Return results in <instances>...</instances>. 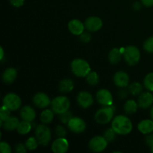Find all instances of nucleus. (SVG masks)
Here are the masks:
<instances>
[{
    "instance_id": "nucleus-37",
    "label": "nucleus",
    "mask_w": 153,
    "mask_h": 153,
    "mask_svg": "<svg viewBox=\"0 0 153 153\" xmlns=\"http://www.w3.org/2000/svg\"><path fill=\"white\" fill-rule=\"evenodd\" d=\"M27 147L25 145L22 144V143H19L15 146V151L16 153H25L26 152Z\"/></svg>"
},
{
    "instance_id": "nucleus-29",
    "label": "nucleus",
    "mask_w": 153,
    "mask_h": 153,
    "mask_svg": "<svg viewBox=\"0 0 153 153\" xmlns=\"http://www.w3.org/2000/svg\"><path fill=\"white\" fill-rule=\"evenodd\" d=\"M143 85L147 90L153 91V73L146 75L143 80Z\"/></svg>"
},
{
    "instance_id": "nucleus-17",
    "label": "nucleus",
    "mask_w": 153,
    "mask_h": 153,
    "mask_svg": "<svg viewBox=\"0 0 153 153\" xmlns=\"http://www.w3.org/2000/svg\"><path fill=\"white\" fill-rule=\"evenodd\" d=\"M153 103V96L150 93H143L139 96L138 105L141 108L146 109L150 107Z\"/></svg>"
},
{
    "instance_id": "nucleus-18",
    "label": "nucleus",
    "mask_w": 153,
    "mask_h": 153,
    "mask_svg": "<svg viewBox=\"0 0 153 153\" xmlns=\"http://www.w3.org/2000/svg\"><path fill=\"white\" fill-rule=\"evenodd\" d=\"M20 117L22 120L28 121V122H32L36 117L35 111L30 106H24L20 111Z\"/></svg>"
},
{
    "instance_id": "nucleus-35",
    "label": "nucleus",
    "mask_w": 153,
    "mask_h": 153,
    "mask_svg": "<svg viewBox=\"0 0 153 153\" xmlns=\"http://www.w3.org/2000/svg\"><path fill=\"white\" fill-rule=\"evenodd\" d=\"M55 134L58 137H64L67 134V131L64 126L59 125L55 128Z\"/></svg>"
},
{
    "instance_id": "nucleus-14",
    "label": "nucleus",
    "mask_w": 153,
    "mask_h": 153,
    "mask_svg": "<svg viewBox=\"0 0 153 153\" xmlns=\"http://www.w3.org/2000/svg\"><path fill=\"white\" fill-rule=\"evenodd\" d=\"M33 103L40 108H44L51 104L49 97L44 93H38L34 95L33 98Z\"/></svg>"
},
{
    "instance_id": "nucleus-8",
    "label": "nucleus",
    "mask_w": 153,
    "mask_h": 153,
    "mask_svg": "<svg viewBox=\"0 0 153 153\" xmlns=\"http://www.w3.org/2000/svg\"><path fill=\"white\" fill-rule=\"evenodd\" d=\"M108 140L102 136L94 137L89 142V148L91 150L95 152H102L105 149L108 145Z\"/></svg>"
},
{
    "instance_id": "nucleus-40",
    "label": "nucleus",
    "mask_w": 153,
    "mask_h": 153,
    "mask_svg": "<svg viewBox=\"0 0 153 153\" xmlns=\"http://www.w3.org/2000/svg\"><path fill=\"white\" fill-rule=\"evenodd\" d=\"M146 142L151 147L153 146V134H149L146 137Z\"/></svg>"
},
{
    "instance_id": "nucleus-3",
    "label": "nucleus",
    "mask_w": 153,
    "mask_h": 153,
    "mask_svg": "<svg viewBox=\"0 0 153 153\" xmlns=\"http://www.w3.org/2000/svg\"><path fill=\"white\" fill-rule=\"evenodd\" d=\"M70 102L67 97L64 96L57 97L51 102V107L54 113L61 114L67 111L70 108Z\"/></svg>"
},
{
    "instance_id": "nucleus-25",
    "label": "nucleus",
    "mask_w": 153,
    "mask_h": 153,
    "mask_svg": "<svg viewBox=\"0 0 153 153\" xmlns=\"http://www.w3.org/2000/svg\"><path fill=\"white\" fill-rule=\"evenodd\" d=\"M54 118V111L52 110L43 111L40 114V121L44 124L50 123Z\"/></svg>"
},
{
    "instance_id": "nucleus-34",
    "label": "nucleus",
    "mask_w": 153,
    "mask_h": 153,
    "mask_svg": "<svg viewBox=\"0 0 153 153\" xmlns=\"http://www.w3.org/2000/svg\"><path fill=\"white\" fill-rule=\"evenodd\" d=\"M115 134H116V132L114 131L113 128H108V129L106 130L105 132L104 137H105V139L108 142L112 141V140L115 138Z\"/></svg>"
},
{
    "instance_id": "nucleus-36",
    "label": "nucleus",
    "mask_w": 153,
    "mask_h": 153,
    "mask_svg": "<svg viewBox=\"0 0 153 153\" xmlns=\"http://www.w3.org/2000/svg\"><path fill=\"white\" fill-rule=\"evenodd\" d=\"M0 151L1 153H10L11 152V148L7 143L1 142L0 143Z\"/></svg>"
},
{
    "instance_id": "nucleus-26",
    "label": "nucleus",
    "mask_w": 153,
    "mask_h": 153,
    "mask_svg": "<svg viewBox=\"0 0 153 153\" xmlns=\"http://www.w3.org/2000/svg\"><path fill=\"white\" fill-rule=\"evenodd\" d=\"M31 125L30 123V122L28 121L23 120L22 122L19 123V126H18L17 130L18 133H19L20 134H26L31 131Z\"/></svg>"
},
{
    "instance_id": "nucleus-15",
    "label": "nucleus",
    "mask_w": 153,
    "mask_h": 153,
    "mask_svg": "<svg viewBox=\"0 0 153 153\" xmlns=\"http://www.w3.org/2000/svg\"><path fill=\"white\" fill-rule=\"evenodd\" d=\"M114 82L119 88H125L129 83V77L126 72L118 71L114 76Z\"/></svg>"
},
{
    "instance_id": "nucleus-7",
    "label": "nucleus",
    "mask_w": 153,
    "mask_h": 153,
    "mask_svg": "<svg viewBox=\"0 0 153 153\" xmlns=\"http://www.w3.org/2000/svg\"><path fill=\"white\" fill-rule=\"evenodd\" d=\"M20 97L16 94L10 93L5 95L3 98V105L10 111H16L21 105Z\"/></svg>"
},
{
    "instance_id": "nucleus-31",
    "label": "nucleus",
    "mask_w": 153,
    "mask_h": 153,
    "mask_svg": "<svg viewBox=\"0 0 153 153\" xmlns=\"http://www.w3.org/2000/svg\"><path fill=\"white\" fill-rule=\"evenodd\" d=\"M10 117V110H9L7 108H6L5 106L3 105L1 108V110H0V120H1V126H2V123L4 121H5L6 120L8 119Z\"/></svg>"
},
{
    "instance_id": "nucleus-21",
    "label": "nucleus",
    "mask_w": 153,
    "mask_h": 153,
    "mask_svg": "<svg viewBox=\"0 0 153 153\" xmlns=\"http://www.w3.org/2000/svg\"><path fill=\"white\" fill-rule=\"evenodd\" d=\"M19 124V121L18 118L15 117H10L8 119L4 121L2 123V127L4 129L7 130V131H13V130L16 129Z\"/></svg>"
},
{
    "instance_id": "nucleus-32",
    "label": "nucleus",
    "mask_w": 153,
    "mask_h": 153,
    "mask_svg": "<svg viewBox=\"0 0 153 153\" xmlns=\"http://www.w3.org/2000/svg\"><path fill=\"white\" fill-rule=\"evenodd\" d=\"M143 49L149 53H153V37L148 38L143 43Z\"/></svg>"
},
{
    "instance_id": "nucleus-16",
    "label": "nucleus",
    "mask_w": 153,
    "mask_h": 153,
    "mask_svg": "<svg viewBox=\"0 0 153 153\" xmlns=\"http://www.w3.org/2000/svg\"><path fill=\"white\" fill-rule=\"evenodd\" d=\"M85 26L79 19H72L68 23V28L74 35H81L84 32Z\"/></svg>"
},
{
    "instance_id": "nucleus-6",
    "label": "nucleus",
    "mask_w": 153,
    "mask_h": 153,
    "mask_svg": "<svg viewBox=\"0 0 153 153\" xmlns=\"http://www.w3.org/2000/svg\"><path fill=\"white\" fill-rule=\"evenodd\" d=\"M35 136L39 144L46 146L52 138L50 129L44 123L38 125L35 129Z\"/></svg>"
},
{
    "instance_id": "nucleus-42",
    "label": "nucleus",
    "mask_w": 153,
    "mask_h": 153,
    "mask_svg": "<svg viewBox=\"0 0 153 153\" xmlns=\"http://www.w3.org/2000/svg\"><path fill=\"white\" fill-rule=\"evenodd\" d=\"M0 52H1V56H0V59H3V57H4V50H3V48L0 47Z\"/></svg>"
},
{
    "instance_id": "nucleus-43",
    "label": "nucleus",
    "mask_w": 153,
    "mask_h": 153,
    "mask_svg": "<svg viewBox=\"0 0 153 153\" xmlns=\"http://www.w3.org/2000/svg\"><path fill=\"white\" fill-rule=\"evenodd\" d=\"M150 117H151V119L153 120V106L152 107V108H151L150 110Z\"/></svg>"
},
{
    "instance_id": "nucleus-2",
    "label": "nucleus",
    "mask_w": 153,
    "mask_h": 153,
    "mask_svg": "<svg viewBox=\"0 0 153 153\" xmlns=\"http://www.w3.org/2000/svg\"><path fill=\"white\" fill-rule=\"evenodd\" d=\"M71 70L73 74L78 77H86L91 72V67L84 59L76 58L72 61Z\"/></svg>"
},
{
    "instance_id": "nucleus-10",
    "label": "nucleus",
    "mask_w": 153,
    "mask_h": 153,
    "mask_svg": "<svg viewBox=\"0 0 153 153\" xmlns=\"http://www.w3.org/2000/svg\"><path fill=\"white\" fill-rule=\"evenodd\" d=\"M97 100L102 105L110 106L113 104V97L109 91L106 89L100 90L97 93Z\"/></svg>"
},
{
    "instance_id": "nucleus-22",
    "label": "nucleus",
    "mask_w": 153,
    "mask_h": 153,
    "mask_svg": "<svg viewBox=\"0 0 153 153\" xmlns=\"http://www.w3.org/2000/svg\"><path fill=\"white\" fill-rule=\"evenodd\" d=\"M74 88L73 82L71 79H66L61 81L58 85V89L61 93H69Z\"/></svg>"
},
{
    "instance_id": "nucleus-28",
    "label": "nucleus",
    "mask_w": 153,
    "mask_h": 153,
    "mask_svg": "<svg viewBox=\"0 0 153 153\" xmlns=\"http://www.w3.org/2000/svg\"><path fill=\"white\" fill-rule=\"evenodd\" d=\"M129 92L133 95H139L143 91V86L138 82H134L129 85Z\"/></svg>"
},
{
    "instance_id": "nucleus-1",
    "label": "nucleus",
    "mask_w": 153,
    "mask_h": 153,
    "mask_svg": "<svg viewBox=\"0 0 153 153\" xmlns=\"http://www.w3.org/2000/svg\"><path fill=\"white\" fill-rule=\"evenodd\" d=\"M132 123L129 118L124 115L117 116L111 123V128L116 134L122 135L129 134L132 130Z\"/></svg>"
},
{
    "instance_id": "nucleus-38",
    "label": "nucleus",
    "mask_w": 153,
    "mask_h": 153,
    "mask_svg": "<svg viewBox=\"0 0 153 153\" xmlns=\"http://www.w3.org/2000/svg\"><path fill=\"white\" fill-rule=\"evenodd\" d=\"M91 36L89 33H82L80 35V40L84 43H88L91 40Z\"/></svg>"
},
{
    "instance_id": "nucleus-39",
    "label": "nucleus",
    "mask_w": 153,
    "mask_h": 153,
    "mask_svg": "<svg viewBox=\"0 0 153 153\" xmlns=\"http://www.w3.org/2000/svg\"><path fill=\"white\" fill-rule=\"evenodd\" d=\"M24 1L25 0H9L10 4L16 7H21L24 4Z\"/></svg>"
},
{
    "instance_id": "nucleus-44",
    "label": "nucleus",
    "mask_w": 153,
    "mask_h": 153,
    "mask_svg": "<svg viewBox=\"0 0 153 153\" xmlns=\"http://www.w3.org/2000/svg\"><path fill=\"white\" fill-rule=\"evenodd\" d=\"M151 151H152V152H153V146H152V149H151Z\"/></svg>"
},
{
    "instance_id": "nucleus-20",
    "label": "nucleus",
    "mask_w": 153,
    "mask_h": 153,
    "mask_svg": "<svg viewBox=\"0 0 153 153\" xmlns=\"http://www.w3.org/2000/svg\"><path fill=\"white\" fill-rule=\"evenodd\" d=\"M16 76H17V72L14 68H12V67L7 68L3 73V81L7 84H11L15 81Z\"/></svg>"
},
{
    "instance_id": "nucleus-19",
    "label": "nucleus",
    "mask_w": 153,
    "mask_h": 153,
    "mask_svg": "<svg viewBox=\"0 0 153 153\" xmlns=\"http://www.w3.org/2000/svg\"><path fill=\"white\" fill-rule=\"evenodd\" d=\"M139 131L143 134H147L153 131L152 120H143L139 123L137 126Z\"/></svg>"
},
{
    "instance_id": "nucleus-12",
    "label": "nucleus",
    "mask_w": 153,
    "mask_h": 153,
    "mask_svg": "<svg viewBox=\"0 0 153 153\" xmlns=\"http://www.w3.org/2000/svg\"><path fill=\"white\" fill-rule=\"evenodd\" d=\"M77 102L79 106L82 108H88L94 103V98L89 92L82 91L78 95Z\"/></svg>"
},
{
    "instance_id": "nucleus-24",
    "label": "nucleus",
    "mask_w": 153,
    "mask_h": 153,
    "mask_svg": "<svg viewBox=\"0 0 153 153\" xmlns=\"http://www.w3.org/2000/svg\"><path fill=\"white\" fill-rule=\"evenodd\" d=\"M138 106L139 105L135 101L130 100H128L124 105V110H125L126 113L128 114H132L137 111Z\"/></svg>"
},
{
    "instance_id": "nucleus-23",
    "label": "nucleus",
    "mask_w": 153,
    "mask_h": 153,
    "mask_svg": "<svg viewBox=\"0 0 153 153\" xmlns=\"http://www.w3.org/2000/svg\"><path fill=\"white\" fill-rule=\"evenodd\" d=\"M121 57H122V52H121L120 49L114 48L111 50L108 55V59L111 64H116L120 61Z\"/></svg>"
},
{
    "instance_id": "nucleus-30",
    "label": "nucleus",
    "mask_w": 153,
    "mask_h": 153,
    "mask_svg": "<svg viewBox=\"0 0 153 153\" xmlns=\"http://www.w3.org/2000/svg\"><path fill=\"white\" fill-rule=\"evenodd\" d=\"M39 143L37 141V138L34 137H31L28 138V140L25 142V146L28 150H34L37 148Z\"/></svg>"
},
{
    "instance_id": "nucleus-13",
    "label": "nucleus",
    "mask_w": 153,
    "mask_h": 153,
    "mask_svg": "<svg viewBox=\"0 0 153 153\" xmlns=\"http://www.w3.org/2000/svg\"><path fill=\"white\" fill-rule=\"evenodd\" d=\"M68 141L64 137H58L52 144V151L55 153H64L68 150Z\"/></svg>"
},
{
    "instance_id": "nucleus-4",
    "label": "nucleus",
    "mask_w": 153,
    "mask_h": 153,
    "mask_svg": "<svg viewBox=\"0 0 153 153\" xmlns=\"http://www.w3.org/2000/svg\"><path fill=\"white\" fill-rule=\"evenodd\" d=\"M114 114V108L112 107V105L102 108L96 113V122L101 125L108 123L113 118Z\"/></svg>"
},
{
    "instance_id": "nucleus-33",
    "label": "nucleus",
    "mask_w": 153,
    "mask_h": 153,
    "mask_svg": "<svg viewBox=\"0 0 153 153\" xmlns=\"http://www.w3.org/2000/svg\"><path fill=\"white\" fill-rule=\"evenodd\" d=\"M59 115H60L59 119L61 120V121L63 123L67 124L69 123V121L73 118V114H72V113H70V111H68L64 112V113L61 114Z\"/></svg>"
},
{
    "instance_id": "nucleus-9",
    "label": "nucleus",
    "mask_w": 153,
    "mask_h": 153,
    "mask_svg": "<svg viewBox=\"0 0 153 153\" xmlns=\"http://www.w3.org/2000/svg\"><path fill=\"white\" fill-rule=\"evenodd\" d=\"M69 129L74 133H82L86 129V123L79 117H73L67 123Z\"/></svg>"
},
{
    "instance_id": "nucleus-5",
    "label": "nucleus",
    "mask_w": 153,
    "mask_h": 153,
    "mask_svg": "<svg viewBox=\"0 0 153 153\" xmlns=\"http://www.w3.org/2000/svg\"><path fill=\"white\" fill-rule=\"evenodd\" d=\"M123 55L126 62L130 66L136 65L140 61V51L134 46H128L126 47L123 49Z\"/></svg>"
},
{
    "instance_id": "nucleus-27",
    "label": "nucleus",
    "mask_w": 153,
    "mask_h": 153,
    "mask_svg": "<svg viewBox=\"0 0 153 153\" xmlns=\"http://www.w3.org/2000/svg\"><path fill=\"white\" fill-rule=\"evenodd\" d=\"M86 81L89 85H96L99 83L100 77L96 72H90L86 76Z\"/></svg>"
},
{
    "instance_id": "nucleus-41",
    "label": "nucleus",
    "mask_w": 153,
    "mask_h": 153,
    "mask_svg": "<svg viewBox=\"0 0 153 153\" xmlns=\"http://www.w3.org/2000/svg\"><path fill=\"white\" fill-rule=\"evenodd\" d=\"M141 2L146 7H151L153 5V0H141Z\"/></svg>"
},
{
    "instance_id": "nucleus-11",
    "label": "nucleus",
    "mask_w": 153,
    "mask_h": 153,
    "mask_svg": "<svg viewBox=\"0 0 153 153\" xmlns=\"http://www.w3.org/2000/svg\"><path fill=\"white\" fill-rule=\"evenodd\" d=\"M85 26L88 31H97L102 27V20L98 16H90L85 20Z\"/></svg>"
}]
</instances>
